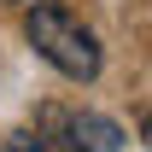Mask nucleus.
Listing matches in <instances>:
<instances>
[{"label": "nucleus", "instance_id": "obj_1", "mask_svg": "<svg viewBox=\"0 0 152 152\" xmlns=\"http://www.w3.org/2000/svg\"><path fill=\"white\" fill-rule=\"evenodd\" d=\"M23 35L35 47L58 76H70V82H94L105 53H99V35L88 23L76 18L70 6H58V0H35L29 6V18H23Z\"/></svg>", "mask_w": 152, "mask_h": 152}, {"label": "nucleus", "instance_id": "obj_2", "mask_svg": "<svg viewBox=\"0 0 152 152\" xmlns=\"http://www.w3.org/2000/svg\"><path fill=\"white\" fill-rule=\"evenodd\" d=\"M47 129L64 134L70 152H123V140H129V134L117 129V117H105V111H76V117L47 111Z\"/></svg>", "mask_w": 152, "mask_h": 152}, {"label": "nucleus", "instance_id": "obj_3", "mask_svg": "<svg viewBox=\"0 0 152 152\" xmlns=\"http://www.w3.org/2000/svg\"><path fill=\"white\" fill-rule=\"evenodd\" d=\"M0 152H53V146H47V134L18 129V134H6V140H0Z\"/></svg>", "mask_w": 152, "mask_h": 152}, {"label": "nucleus", "instance_id": "obj_4", "mask_svg": "<svg viewBox=\"0 0 152 152\" xmlns=\"http://www.w3.org/2000/svg\"><path fill=\"white\" fill-rule=\"evenodd\" d=\"M140 140H152V111H146V117H140Z\"/></svg>", "mask_w": 152, "mask_h": 152}]
</instances>
